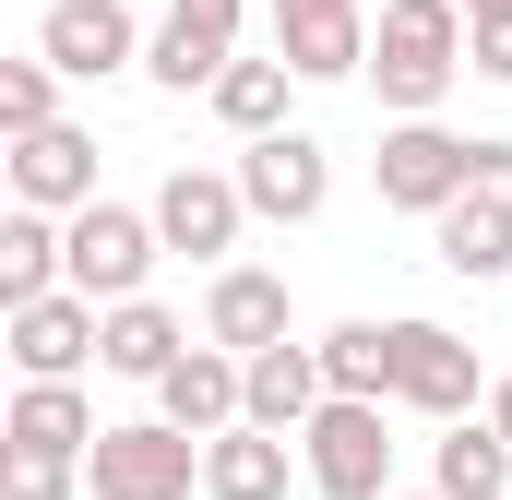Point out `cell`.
Wrapping results in <instances>:
<instances>
[{
  "instance_id": "e0dca14e",
  "label": "cell",
  "mask_w": 512,
  "mask_h": 500,
  "mask_svg": "<svg viewBox=\"0 0 512 500\" xmlns=\"http://www.w3.org/2000/svg\"><path fill=\"white\" fill-rule=\"evenodd\" d=\"M429 250H441V274L501 286V274H512V191H465V203L429 227Z\"/></svg>"
},
{
  "instance_id": "3957f363",
  "label": "cell",
  "mask_w": 512,
  "mask_h": 500,
  "mask_svg": "<svg viewBox=\"0 0 512 500\" xmlns=\"http://www.w3.org/2000/svg\"><path fill=\"white\" fill-rule=\"evenodd\" d=\"M84 489L96 500H191L203 489V441H179L167 417H120V429L84 453Z\"/></svg>"
},
{
  "instance_id": "d4e9b609",
  "label": "cell",
  "mask_w": 512,
  "mask_h": 500,
  "mask_svg": "<svg viewBox=\"0 0 512 500\" xmlns=\"http://www.w3.org/2000/svg\"><path fill=\"white\" fill-rule=\"evenodd\" d=\"M72 489H84V465H36V453L0 465V500H72Z\"/></svg>"
},
{
  "instance_id": "484cf974",
  "label": "cell",
  "mask_w": 512,
  "mask_h": 500,
  "mask_svg": "<svg viewBox=\"0 0 512 500\" xmlns=\"http://www.w3.org/2000/svg\"><path fill=\"white\" fill-rule=\"evenodd\" d=\"M477 72H489V84H512V24H489V36H477Z\"/></svg>"
},
{
  "instance_id": "cb8c5ba5",
  "label": "cell",
  "mask_w": 512,
  "mask_h": 500,
  "mask_svg": "<svg viewBox=\"0 0 512 500\" xmlns=\"http://www.w3.org/2000/svg\"><path fill=\"white\" fill-rule=\"evenodd\" d=\"M60 120V72L48 60H0V131L24 143V131H48Z\"/></svg>"
},
{
  "instance_id": "603a6c76",
  "label": "cell",
  "mask_w": 512,
  "mask_h": 500,
  "mask_svg": "<svg viewBox=\"0 0 512 500\" xmlns=\"http://www.w3.org/2000/svg\"><path fill=\"white\" fill-rule=\"evenodd\" d=\"M286 84H298L286 60H239V72L215 84V120L239 131V143H274V131H298V120H286Z\"/></svg>"
},
{
  "instance_id": "7402d4cb",
  "label": "cell",
  "mask_w": 512,
  "mask_h": 500,
  "mask_svg": "<svg viewBox=\"0 0 512 500\" xmlns=\"http://www.w3.org/2000/svg\"><path fill=\"white\" fill-rule=\"evenodd\" d=\"M322 381L346 405H393V322H334L322 334Z\"/></svg>"
},
{
  "instance_id": "44dd1931",
  "label": "cell",
  "mask_w": 512,
  "mask_h": 500,
  "mask_svg": "<svg viewBox=\"0 0 512 500\" xmlns=\"http://www.w3.org/2000/svg\"><path fill=\"white\" fill-rule=\"evenodd\" d=\"M429 465H441V500H512V441L489 417H453Z\"/></svg>"
},
{
  "instance_id": "4316f807",
  "label": "cell",
  "mask_w": 512,
  "mask_h": 500,
  "mask_svg": "<svg viewBox=\"0 0 512 500\" xmlns=\"http://www.w3.org/2000/svg\"><path fill=\"white\" fill-rule=\"evenodd\" d=\"M453 12H465L477 36H489V24H512V0H453Z\"/></svg>"
},
{
  "instance_id": "7c38bea8",
  "label": "cell",
  "mask_w": 512,
  "mask_h": 500,
  "mask_svg": "<svg viewBox=\"0 0 512 500\" xmlns=\"http://www.w3.org/2000/svg\"><path fill=\"white\" fill-rule=\"evenodd\" d=\"M239 191H251L262 227H310L334 203V155L310 131H274V143H239Z\"/></svg>"
},
{
  "instance_id": "52a82bcc",
  "label": "cell",
  "mask_w": 512,
  "mask_h": 500,
  "mask_svg": "<svg viewBox=\"0 0 512 500\" xmlns=\"http://www.w3.org/2000/svg\"><path fill=\"white\" fill-rule=\"evenodd\" d=\"M489 393V370H477V346L453 334V322H393V405H417V417H489L477 405Z\"/></svg>"
},
{
  "instance_id": "4fadbf2b",
  "label": "cell",
  "mask_w": 512,
  "mask_h": 500,
  "mask_svg": "<svg viewBox=\"0 0 512 500\" xmlns=\"http://www.w3.org/2000/svg\"><path fill=\"white\" fill-rule=\"evenodd\" d=\"M155 417H167L179 441H227V429H251V358H227V346H191L179 370L155 381Z\"/></svg>"
},
{
  "instance_id": "ffe728a7",
  "label": "cell",
  "mask_w": 512,
  "mask_h": 500,
  "mask_svg": "<svg viewBox=\"0 0 512 500\" xmlns=\"http://www.w3.org/2000/svg\"><path fill=\"white\" fill-rule=\"evenodd\" d=\"M286 453H298V441H274V429L203 441V500H286Z\"/></svg>"
},
{
  "instance_id": "d6986e66",
  "label": "cell",
  "mask_w": 512,
  "mask_h": 500,
  "mask_svg": "<svg viewBox=\"0 0 512 500\" xmlns=\"http://www.w3.org/2000/svg\"><path fill=\"white\" fill-rule=\"evenodd\" d=\"M191 358V322L167 310V298H131V310H108V358L96 370H120V381H167Z\"/></svg>"
},
{
  "instance_id": "6da1fadb",
  "label": "cell",
  "mask_w": 512,
  "mask_h": 500,
  "mask_svg": "<svg viewBox=\"0 0 512 500\" xmlns=\"http://www.w3.org/2000/svg\"><path fill=\"white\" fill-rule=\"evenodd\" d=\"M477 72V24L453 0H382L370 24V84H382L393 120H441V96Z\"/></svg>"
},
{
  "instance_id": "9c48e42d",
  "label": "cell",
  "mask_w": 512,
  "mask_h": 500,
  "mask_svg": "<svg viewBox=\"0 0 512 500\" xmlns=\"http://www.w3.org/2000/svg\"><path fill=\"white\" fill-rule=\"evenodd\" d=\"M239 12H251V0H167L143 72H155L167 96H215V84L239 72Z\"/></svg>"
},
{
  "instance_id": "8992f818",
  "label": "cell",
  "mask_w": 512,
  "mask_h": 500,
  "mask_svg": "<svg viewBox=\"0 0 512 500\" xmlns=\"http://www.w3.org/2000/svg\"><path fill=\"white\" fill-rule=\"evenodd\" d=\"M239 227H251L239 167H167V179H155V239L179 250V262H215V274H227Z\"/></svg>"
},
{
  "instance_id": "30bf717a",
  "label": "cell",
  "mask_w": 512,
  "mask_h": 500,
  "mask_svg": "<svg viewBox=\"0 0 512 500\" xmlns=\"http://www.w3.org/2000/svg\"><path fill=\"white\" fill-rule=\"evenodd\" d=\"M370 0H274V60L298 84H358L370 72Z\"/></svg>"
},
{
  "instance_id": "9a60e30c",
  "label": "cell",
  "mask_w": 512,
  "mask_h": 500,
  "mask_svg": "<svg viewBox=\"0 0 512 500\" xmlns=\"http://www.w3.org/2000/svg\"><path fill=\"white\" fill-rule=\"evenodd\" d=\"M84 358H108V310L96 298H36V310H12V370L24 381H72Z\"/></svg>"
},
{
  "instance_id": "2e32d148",
  "label": "cell",
  "mask_w": 512,
  "mask_h": 500,
  "mask_svg": "<svg viewBox=\"0 0 512 500\" xmlns=\"http://www.w3.org/2000/svg\"><path fill=\"white\" fill-rule=\"evenodd\" d=\"M0 441H12V453H36V465H84V453L108 441V417L84 405V381H24Z\"/></svg>"
},
{
  "instance_id": "ac0fdd59",
  "label": "cell",
  "mask_w": 512,
  "mask_h": 500,
  "mask_svg": "<svg viewBox=\"0 0 512 500\" xmlns=\"http://www.w3.org/2000/svg\"><path fill=\"white\" fill-rule=\"evenodd\" d=\"M322 405H334V381H322V346H274V358H251V429L298 441Z\"/></svg>"
},
{
  "instance_id": "277c9868",
  "label": "cell",
  "mask_w": 512,
  "mask_h": 500,
  "mask_svg": "<svg viewBox=\"0 0 512 500\" xmlns=\"http://www.w3.org/2000/svg\"><path fill=\"white\" fill-rule=\"evenodd\" d=\"M298 465H310V489L322 500H393V429H382V405H322L310 429H298Z\"/></svg>"
},
{
  "instance_id": "5b68a950",
  "label": "cell",
  "mask_w": 512,
  "mask_h": 500,
  "mask_svg": "<svg viewBox=\"0 0 512 500\" xmlns=\"http://www.w3.org/2000/svg\"><path fill=\"white\" fill-rule=\"evenodd\" d=\"M155 203H96V215H72V298H96V310H131L143 298V274H155Z\"/></svg>"
},
{
  "instance_id": "ba28073f",
  "label": "cell",
  "mask_w": 512,
  "mask_h": 500,
  "mask_svg": "<svg viewBox=\"0 0 512 500\" xmlns=\"http://www.w3.org/2000/svg\"><path fill=\"white\" fill-rule=\"evenodd\" d=\"M143 24H131L120 0H48L36 12V60L60 72V84H108V72H143Z\"/></svg>"
},
{
  "instance_id": "7a4b0ae2",
  "label": "cell",
  "mask_w": 512,
  "mask_h": 500,
  "mask_svg": "<svg viewBox=\"0 0 512 500\" xmlns=\"http://www.w3.org/2000/svg\"><path fill=\"white\" fill-rule=\"evenodd\" d=\"M370 179H382L393 215H453L465 191H489V131H441V120H393L382 155H370Z\"/></svg>"
},
{
  "instance_id": "83f0119b",
  "label": "cell",
  "mask_w": 512,
  "mask_h": 500,
  "mask_svg": "<svg viewBox=\"0 0 512 500\" xmlns=\"http://www.w3.org/2000/svg\"><path fill=\"white\" fill-rule=\"evenodd\" d=\"M489 429H501V441H512V370L489 381Z\"/></svg>"
},
{
  "instance_id": "5bb4252c",
  "label": "cell",
  "mask_w": 512,
  "mask_h": 500,
  "mask_svg": "<svg viewBox=\"0 0 512 500\" xmlns=\"http://www.w3.org/2000/svg\"><path fill=\"white\" fill-rule=\"evenodd\" d=\"M203 346H227V358H274V346H298V334H286V274L227 262V274L203 286Z\"/></svg>"
},
{
  "instance_id": "8fae6325",
  "label": "cell",
  "mask_w": 512,
  "mask_h": 500,
  "mask_svg": "<svg viewBox=\"0 0 512 500\" xmlns=\"http://www.w3.org/2000/svg\"><path fill=\"white\" fill-rule=\"evenodd\" d=\"M12 203H24V215H60V227L96 215V203H108V191H96V131L84 120L24 131V143H12Z\"/></svg>"
},
{
  "instance_id": "f1b7e54d",
  "label": "cell",
  "mask_w": 512,
  "mask_h": 500,
  "mask_svg": "<svg viewBox=\"0 0 512 500\" xmlns=\"http://www.w3.org/2000/svg\"><path fill=\"white\" fill-rule=\"evenodd\" d=\"M393 500H441V489H393Z\"/></svg>"
}]
</instances>
